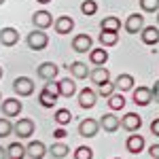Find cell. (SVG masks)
Here are the masks:
<instances>
[{
    "instance_id": "6da1fadb",
    "label": "cell",
    "mask_w": 159,
    "mask_h": 159,
    "mask_svg": "<svg viewBox=\"0 0 159 159\" xmlns=\"http://www.w3.org/2000/svg\"><path fill=\"white\" fill-rule=\"evenodd\" d=\"M25 43L32 51H43L47 45H49V34H45V30H38L34 28L28 36H25Z\"/></svg>"
},
{
    "instance_id": "7a4b0ae2",
    "label": "cell",
    "mask_w": 159,
    "mask_h": 159,
    "mask_svg": "<svg viewBox=\"0 0 159 159\" xmlns=\"http://www.w3.org/2000/svg\"><path fill=\"white\" fill-rule=\"evenodd\" d=\"M34 81L30 79V76H17L15 81H13V91L19 96V98H28V96H32L34 93Z\"/></svg>"
},
{
    "instance_id": "3957f363",
    "label": "cell",
    "mask_w": 159,
    "mask_h": 159,
    "mask_svg": "<svg viewBox=\"0 0 159 159\" xmlns=\"http://www.w3.org/2000/svg\"><path fill=\"white\" fill-rule=\"evenodd\" d=\"M34 129H36V123L32 121V119H17L13 134L19 136L21 140H25V138H30V136L34 134Z\"/></svg>"
},
{
    "instance_id": "277c9868",
    "label": "cell",
    "mask_w": 159,
    "mask_h": 159,
    "mask_svg": "<svg viewBox=\"0 0 159 159\" xmlns=\"http://www.w3.org/2000/svg\"><path fill=\"white\" fill-rule=\"evenodd\" d=\"M0 108H2V115H4V117L13 119V117H19V112H21V108H24V104H21L17 98H7V100H2Z\"/></svg>"
},
{
    "instance_id": "5b68a950",
    "label": "cell",
    "mask_w": 159,
    "mask_h": 159,
    "mask_svg": "<svg viewBox=\"0 0 159 159\" xmlns=\"http://www.w3.org/2000/svg\"><path fill=\"white\" fill-rule=\"evenodd\" d=\"M121 127L125 129V132L134 134V132H138V129L142 127V117L136 115V112H125L123 119H121Z\"/></svg>"
},
{
    "instance_id": "8992f818",
    "label": "cell",
    "mask_w": 159,
    "mask_h": 159,
    "mask_svg": "<svg viewBox=\"0 0 159 159\" xmlns=\"http://www.w3.org/2000/svg\"><path fill=\"white\" fill-rule=\"evenodd\" d=\"M100 129H102L100 121H96V119H83V121L79 123V134L83 136V138H96Z\"/></svg>"
},
{
    "instance_id": "52a82bcc",
    "label": "cell",
    "mask_w": 159,
    "mask_h": 159,
    "mask_svg": "<svg viewBox=\"0 0 159 159\" xmlns=\"http://www.w3.org/2000/svg\"><path fill=\"white\" fill-rule=\"evenodd\" d=\"M125 32H129V34H140L142 30H144V17L140 15V13H132L127 19H125Z\"/></svg>"
},
{
    "instance_id": "ba28073f",
    "label": "cell",
    "mask_w": 159,
    "mask_h": 159,
    "mask_svg": "<svg viewBox=\"0 0 159 159\" xmlns=\"http://www.w3.org/2000/svg\"><path fill=\"white\" fill-rule=\"evenodd\" d=\"M32 24H34V28H38V30H47V28H51L55 21H53V15H51L49 11L40 9V11H36L32 15Z\"/></svg>"
},
{
    "instance_id": "9c48e42d",
    "label": "cell",
    "mask_w": 159,
    "mask_h": 159,
    "mask_svg": "<svg viewBox=\"0 0 159 159\" xmlns=\"http://www.w3.org/2000/svg\"><path fill=\"white\" fill-rule=\"evenodd\" d=\"M19 43V32L11 28V25H7V28H0V45L2 47H15Z\"/></svg>"
},
{
    "instance_id": "30bf717a",
    "label": "cell",
    "mask_w": 159,
    "mask_h": 159,
    "mask_svg": "<svg viewBox=\"0 0 159 159\" xmlns=\"http://www.w3.org/2000/svg\"><path fill=\"white\" fill-rule=\"evenodd\" d=\"M57 72H60V68H57L53 61H43V64L36 68L38 79H43L45 83H47V81H53V79L57 76Z\"/></svg>"
},
{
    "instance_id": "8fae6325",
    "label": "cell",
    "mask_w": 159,
    "mask_h": 159,
    "mask_svg": "<svg viewBox=\"0 0 159 159\" xmlns=\"http://www.w3.org/2000/svg\"><path fill=\"white\" fill-rule=\"evenodd\" d=\"M132 98H134V104H138V106H148L153 102V89L151 87H138V89H134Z\"/></svg>"
},
{
    "instance_id": "7c38bea8",
    "label": "cell",
    "mask_w": 159,
    "mask_h": 159,
    "mask_svg": "<svg viewBox=\"0 0 159 159\" xmlns=\"http://www.w3.org/2000/svg\"><path fill=\"white\" fill-rule=\"evenodd\" d=\"M144 136H140V134H132V136H127V140H125V148L132 153V155H138V153H142L144 151Z\"/></svg>"
},
{
    "instance_id": "4fadbf2b",
    "label": "cell",
    "mask_w": 159,
    "mask_h": 159,
    "mask_svg": "<svg viewBox=\"0 0 159 159\" xmlns=\"http://www.w3.org/2000/svg\"><path fill=\"white\" fill-rule=\"evenodd\" d=\"M96 100H98V93L93 89H89V87L79 91V106L81 108H93L96 106Z\"/></svg>"
},
{
    "instance_id": "5bb4252c",
    "label": "cell",
    "mask_w": 159,
    "mask_h": 159,
    "mask_svg": "<svg viewBox=\"0 0 159 159\" xmlns=\"http://www.w3.org/2000/svg\"><path fill=\"white\" fill-rule=\"evenodd\" d=\"M100 127H102L104 132L112 134V132H117V129L121 127V119H117L112 112H106V115L100 117Z\"/></svg>"
},
{
    "instance_id": "9a60e30c",
    "label": "cell",
    "mask_w": 159,
    "mask_h": 159,
    "mask_svg": "<svg viewBox=\"0 0 159 159\" xmlns=\"http://www.w3.org/2000/svg\"><path fill=\"white\" fill-rule=\"evenodd\" d=\"M91 45H93V40L89 34H76L72 38V49L76 53H87V51H91Z\"/></svg>"
},
{
    "instance_id": "2e32d148",
    "label": "cell",
    "mask_w": 159,
    "mask_h": 159,
    "mask_svg": "<svg viewBox=\"0 0 159 159\" xmlns=\"http://www.w3.org/2000/svg\"><path fill=\"white\" fill-rule=\"evenodd\" d=\"M140 40L144 45H148V47H155L159 43V28H155V25H144V30L140 32Z\"/></svg>"
},
{
    "instance_id": "e0dca14e",
    "label": "cell",
    "mask_w": 159,
    "mask_h": 159,
    "mask_svg": "<svg viewBox=\"0 0 159 159\" xmlns=\"http://www.w3.org/2000/svg\"><path fill=\"white\" fill-rule=\"evenodd\" d=\"M89 79H91V83L93 85H104V83H108L110 81V70L108 68H104V66H96L93 70H91V74H89Z\"/></svg>"
},
{
    "instance_id": "ac0fdd59",
    "label": "cell",
    "mask_w": 159,
    "mask_h": 159,
    "mask_svg": "<svg viewBox=\"0 0 159 159\" xmlns=\"http://www.w3.org/2000/svg\"><path fill=\"white\" fill-rule=\"evenodd\" d=\"M25 151H28V157H32V159H43L47 155V147H45L40 140L28 142V144H25Z\"/></svg>"
},
{
    "instance_id": "d6986e66",
    "label": "cell",
    "mask_w": 159,
    "mask_h": 159,
    "mask_svg": "<svg viewBox=\"0 0 159 159\" xmlns=\"http://www.w3.org/2000/svg\"><path fill=\"white\" fill-rule=\"evenodd\" d=\"M53 28H55L57 34H70L72 28H74V19H72V17H68V15H61V17L55 19Z\"/></svg>"
},
{
    "instance_id": "ffe728a7",
    "label": "cell",
    "mask_w": 159,
    "mask_h": 159,
    "mask_svg": "<svg viewBox=\"0 0 159 159\" xmlns=\"http://www.w3.org/2000/svg\"><path fill=\"white\" fill-rule=\"evenodd\" d=\"M68 70H70V74H72L74 79H87V76L91 74V70L87 68L85 61H72V64L68 66Z\"/></svg>"
},
{
    "instance_id": "44dd1931",
    "label": "cell",
    "mask_w": 159,
    "mask_h": 159,
    "mask_svg": "<svg viewBox=\"0 0 159 159\" xmlns=\"http://www.w3.org/2000/svg\"><path fill=\"white\" fill-rule=\"evenodd\" d=\"M89 61H91L93 66H104V64L108 61V51L104 49V47L91 49L89 51Z\"/></svg>"
},
{
    "instance_id": "7402d4cb",
    "label": "cell",
    "mask_w": 159,
    "mask_h": 159,
    "mask_svg": "<svg viewBox=\"0 0 159 159\" xmlns=\"http://www.w3.org/2000/svg\"><path fill=\"white\" fill-rule=\"evenodd\" d=\"M100 45L102 47H115L117 43H119V32H112V30H102L100 32Z\"/></svg>"
},
{
    "instance_id": "603a6c76",
    "label": "cell",
    "mask_w": 159,
    "mask_h": 159,
    "mask_svg": "<svg viewBox=\"0 0 159 159\" xmlns=\"http://www.w3.org/2000/svg\"><path fill=\"white\" fill-rule=\"evenodd\" d=\"M57 83H60V96L61 98H72L74 93H76V83H74L70 76L68 79H61Z\"/></svg>"
},
{
    "instance_id": "cb8c5ba5",
    "label": "cell",
    "mask_w": 159,
    "mask_h": 159,
    "mask_svg": "<svg viewBox=\"0 0 159 159\" xmlns=\"http://www.w3.org/2000/svg\"><path fill=\"white\" fill-rule=\"evenodd\" d=\"M57 98H60V96H55V93L47 91L45 87H43V89H40V93H38V102H40V106H43V108H53V106L57 104Z\"/></svg>"
},
{
    "instance_id": "d4e9b609",
    "label": "cell",
    "mask_w": 159,
    "mask_h": 159,
    "mask_svg": "<svg viewBox=\"0 0 159 159\" xmlns=\"http://www.w3.org/2000/svg\"><path fill=\"white\" fill-rule=\"evenodd\" d=\"M7 153H9V159H24L28 155V151L21 142H11L9 147H7Z\"/></svg>"
},
{
    "instance_id": "484cf974",
    "label": "cell",
    "mask_w": 159,
    "mask_h": 159,
    "mask_svg": "<svg viewBox=\"0 0 159 159\" xmlns=\"http://www.w3.org/2000/svg\"><path fill=\"white\" fill-rule=\"evenodd\" d=\"M115 85L119 91H129V89H134V76L132 74H119L115 79Z\"/></svg>"
},
{
    "instance_id": "4316f807",
    "label": "cell",
    "mask_w": 159,
    "mask_h": 159,
    "mask_svg": "<svg viewBox=\"0 0 159 159\" xmlns=\"http://www.w3.org/2000/svg\"><path fill=\"white\" fill-rule=\"evenodd\" d=\"M53 119H55L57 125L64 127V125H68V123L72 121V112H70L68 108H57V110H55V115H53Z\"/></svg>"
},
{
    "instance_id": "83f0119b",
    "label": "cell",
    "mask_w": 159,
    "mask_h": 159,
    "mask_svg": "<svg viewBox=\"0 0 159 159\" xmlns=\"http://www.w3.org/2000/svg\"><path fill=\"white\" fill-rule=\"evenodd\" d=\"M49 153H51L55 159H64L68 153H70V148L66 147L64 142H53V144H51V148H49Z\"/></svg>"
},
{
    "instance_id": "f1b7e54d",
    "label": "cell",
    "mask_w": 159,
    "mask_h": 159,
    "mask_svg": "<svg viewBox=\"0 0 159 159\" xmlns=\"http://www.w3.org/2000/svg\"><path fill=\"white\" fill-rule=\"evenodd\" d=\"M102 30H112V32H119V28H121V19L119 17H104L102 19V24H100Z\"/></svg>"
},
{
    "instance_id": "f546056e",
    "label": "cell",
    "mask_w": 159,
    "mask_h": 159,
    "mask_svg": "<svg viewBox=\"0 0 159 159\" xmlns=\"http://www.w3.org/2000/svg\"><path fill=\"white\" fill-rule=\"evenodd\" d=\"M81 13H83L85 17L96 15V13H98V2H96V0H83V2H81Z\"/></svg>"
},
{
    "instance_id": "4dcf8cb0",
    "label": "cell",
    "mask_w": 159,
    "mask_h": 159,
    "mask_svg": "<svg viewBox=\"0 0 159 159\" xmlns=\"http://www.w3.org/2000/svg\"><path fill=\"white\" fill-rule=\"evenodd\" d=\"M117 91V85H115V81H108V83H104V85H100L98 87V96L100 98H106L108 100L112 93Z\"/></svg>"
},
{
    "instance_id": "1f68e13d",
    "label": "cell",
    "mask_w": 159,
    "mask_h": 159,
    "mask_svg": "<svg viewBox=\"0 0 159 159\" xmlns=\"http://www.w3.org/2000/svg\"><path fill=\"white\" fill-rule=\"evenodd\" d=\"M108 106H110V110H121L123 106H125V98H123V93H112L108 98Z\"/></svg>"
},
{
    "instance_id": "d6a6232c",
    "label": "cell",
    "mask_w": 159,
    "mask_h": 159,
    "mask_svg": "<svg viewBox=\"0 0 159 159\" xmlns=\"http://www.w3.org/2000/svg\"><path fill=\"white\" fill-rule=\"evenodd\" d=\"M140 2V9L144 13H155L159 11V0H138Z\"/></svg>"
},
{
    "instance_id": "836d02e7",
    "label": "cell",
    "mask_w": 159,
    "mask_h": 159,
    "mask_svg": "<svg viewBox=\"0 0 159 159\" xmlns=\"http://www.w3.org/2000/svg\"><path fill=\"white\" fill-rule=\"evenodd\" d=\"M13 129H15V125H13L9 119H0V138H7V136L13 134Z\"/></svg>"
},
{
    "instance_id": "e575fe53",
    "label": "cell",
    "mask_w": 159,
    "mask_h": 159,
    "mask_svg": "<svg viewBox=\"0 0 159 159\" xmlns=\"http://www.w3.org/2000/svg\"><path fill=\"white\" fill-rule=\"evenodd\" d=\"M74 159H93V151H91L89 147H76Z\"/></svg>"
},
{
    "instance_id": "d590c367",
    "label": "cell",
    "mask_w": 159,
    "mask_h": 159,
    "mask_svg": "<svg viewBox=\"0 0 159 159\" xmlns=\"http://www.w3.org/2000/svg\"><path fill=\"white\" fill-rule=\"evenodd\" d=\"M66 136H68V134H66V129H64L61 125L57 127V129H55V132H53V138H55V140H64Z\"/></svg>"
},
{
    "instance_id": "8d00e7d4",
    "label": "cell",
    "mask_w": 159,
    "mask_h": 159,
    "mask_svg": "<svg viewBox=\"0 0 159 159\" xmlns=\"http://www.w3.org/2000/svg\"><path fill=\"white\" fill-rule=\"evenodd\" d=\"M148 155L153 159H159V144H151L148 147Z\"/></svg>"
},
{
    "instance_id": "74e56055",
    "label": "cell",
    "mask_w": 159,
    "mask_h": 159,
    "mask_svg": "<svg viewBox=\"0 0 159 159\" xmlns=\"http://www.w3.org/2000/svg\"><path fill=\"white\" fill-rule=\"evenodd\" d=\"M151 134L159 136V119H153V121H151Z\"/></svg>"
},
{
    "instance_id": "f35d334b",
    "label": "cell",
    "mask_w": 159,
    "mask_h": 159,
    "mask_svg": "<svg viewBox=\"0 0 159 159\" xmlns=\"http://www.w3.org/2000/svg\"><path fill=\"white\" fill-rule=\"evenodd\" d=\"M151 89H153V98L159 100V81H155V85L151 87Z\"/></svg>"
},
{
    "instance_id": "ab89813d",
    "label": "cell",
    "mask_w": 159,
    "mask_h": 159,
    "mask_svg": "<svg viewBox=\"0 0 159 159\" xmlns=\"http://www.w3.org/2000/svg\"><path fill=\"white\" fill-rule=\"evenodd\" d=\"M0 159H9V153H7V148L0 147Z\"/></svg>"
},
{
    "instance_id": "60d3db41",
    "label": "cell",
    "mask_w": 159,
    "mask_h": 159,
    "mask_svg": "<svg viewBox=\"0 0 159 159\" xmlns=\"http://www.w3.org/2000/svg\"><path fill=\"white\" fill-rule=\"evenodd\" d=\"M36 2H40V4H49V2H53V0H36Z\"/></svg>"
},
{
    "instance_id": "b9f144b4",
    "label": "cell",
    "mask_w": 159,
    "mask_h": 159,
    "mask_svg": "<svg viewBox=\"0 0 159 159\" xmlns=\"http://www.w3.org/2000/svg\"><path fill=\"white\" fill-rule=\"evenodd\" d=\"M2 74H4V70H2V66H0V79H2Z\"/></svg>"
},
{
    "instance_id": "7bdbcfd3",
    "label": "cell",
    "mask_w": 159,
    "mask_h": 159,
    "mask_svg": "<svg viewBox=\"0 0 159 159\" xmlns=\"http://www.w3.org/2000/svg\"><path fill=\"white\" fill-rule=\"evenodd\" d=\"M4 2H7V0H0V7H2V4H4Z\"/></svg>"
},
{
    "instance_id": "ee69618b",
    "label": "cell",
    "mask_w": 159,
    "mask_h": 159,
    "mask_svg": "<svg viewBox=\"0 0 159 159\" xmlns=\"http://www.w3.org/2000/svg\"><path fill=\"white\" fill-rule=\"evenodd\" d=\"M157 24H159V11H157Z\"/></svg>"
},
{
    "instance_id": "f6af8a7d",
    "label": "cell",
    "mask_w": 159,
    "mask_h": 159,
    "mask_svg": "<svg viewBox=\"0 0 159 159\" xmlns=\"http://www.w3.org/2000/svg\"><path fill=\"white\" fill-rule=\"evenodd\" d=\"M0 102H2V93H0Z\"/></svg>"
},
{
    "instance_id": "bcb514c9",
    "label": "cell",
    "mask_w": 159,
    "mask_h": 159,
    "mask_svg": "<svg viewBox=\"0 0 159 159\" xmlns=\"http://www.w3.org/2000/svg\"><path fill=\"white\" fill-rule=\"evenodd\" d=\"M115 159H121V157H115Z\"/></svg>"
}]
</instances>
